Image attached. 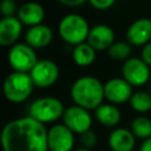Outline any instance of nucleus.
<instances>
[{
    "label": "nucleus",
    "mask_w": 151,
    "mask_h": 151,
    "mask_svg": "<svg viewBox=\"0 0 151 151\" xmlns=\"http://www.w3.org/2000/svg\"><path fill=\"white\" fill-rule=\"evenodd\" d=\"M45 124L31 116L8 122L1 132L4 151H48Z\"/></svg>",
    "instance_id": "f257e3e1"
},
{
    "label": "nucleus",
    "mask_w": 151,
    "mask_h": 151,
    "mask_svg": "<svg viewBox=\"0 0 151 151\" xmlns=\"http://www.w3.org/2000/svg\"><path fill=\"white\" fill-rule=\"evenodd\" d=\"M71 98L73 103L87 110H96L103 104L105 98L104 84L94 77L85 76L77 79L71 86Z\"/></svg>",
    "instance_id": "f03ea898"
},
{
    "label": "nucleus",
    "mask_w": 151,
    "mask_h": 151,
    "mask_svg": "<svg viewBox=\"0 0 151 151\" xmlns=\"http://www.w3.org/2000/svg\"><path fill=\"white\" fill-rule=\"evenodd\" d=\"M90 28L91 27L84 17L72 13L65 15L60 20L58 32L65 42L76 46L87 40Z\"/></svg>",
    "instance_id": "7ed1b4c3"
},
{
    "label": "nucleus",
    "mask_w": 151,
    "mask_h": 151,
    "mask_svg": "<svg viewBox=\"0 0 151 151\" xmlns=\"http://www.w3.org/2000/svg\"><path fill=\"white\" fill-rule=\"evenodd\" d=\"M34 84L29 73L13 71L9 73L4 83V94L11 103H22L32 93Z\"/></svg>",
    "instance_id": "20e7f679"
},
{
    "label": "nucleus",
    "mask_w": 151,
    "mask_h": 151,
    "mask_svg": "<svg viewBox=\"0 0 151 151\" xmlns=\"http://www.w3.org/2000/svg\"><path fill=\"white\" fill-rule=\"evenodd\" d=\"M65 107L61 100L54 97H42L33 103L28 107V116L39 120L42 124L52 123L63 118Z\"/></svg>",
    "instance_id": "39448f33"
},
{
    "label": "nucleus",
    "mask_w": 151,
    "mask_h": 151,
    "mask_svg": "<svg viewBox=\"0 0 151 151\" xmlns=\"http://www.w3.org/2000/svg\"><path fill=\"white\" fill-rule=\"evenodd\" d=\"M35 50L26 42H17L11 46L8 52V63L13 71L29 73L38 63Z\"/></svg>",
    "instance_id": "423d86ee"
},
{
    "label": "nucleus",
    "mask_w": 151,
    "mask_h": 151,
    "mask_svg": "<svg viewBox=\"0 0 151 151\" xmlns=\"http://www.w3.org/2000/svg\"><path fill=\"white\" fill-rule=\"evenodd\" d=\"M122 74L130 85L142 86L150 79V66L142 58L131 57L124 61Z\"/></svg>",
    "instance_id": "0eeeda50"
},
{
    "label": "nucleus",
    "mask_w": 151,
    "mask_h": 151,
    "mask_svg": "<svg viewBox=\"0 0 151 151\" xmlns=\"http://www.w3.org/2000/svg\"><path fill=\"white\" fill-rule=\"evenodd\" d=\"M29 76L34 86L40 88H46L55 84L59 78V67L58 65L50 59L39 60L35 66L31 70Z\"/></svg>",
    "instance_id": "6e6552de"
},
{
    "label": "nucleus",
    "mask_w": 151,
    "mask_h": 151,
    "mask_svg": "<svg viewBox=\"0 0 151 151\" xmlns=\"http://www.w3.org/2000/svg\"><path fill=\"white\" fill-rule=\"evenodd\" d=\"M63 122V124H65L73 133L81 134L87 130H91L92 116L87 109L74 104L73 106H70L65 110Z\"/></svg>",
    "instance_id": "1a4fd4ad"
},
{
    "label": "nucleus",
    "mask_w": 151,
    "mask_h": 151,
    "mask_svg": "<svg viewBox=\"0 0 151 151\" xmlns=\"http://www.w3.org/2000/svg\"><path fill=\"white\" fill-rule=\"evenodd\" d=\"M48 151H73L74 133L65 124H55L47 132Z\"/></svg>",
    "instance_id": "9d476101"
},
{
    "label": "nucleus",
    "mask_w": 151,
    "mask_h": 151,
    "mask_svg": "<svg viewBox=\"0 0 151 151\" xmlns=\"http://www.w3.org/2000/svg\"><path fill=\"white\" fill-rule=\"evenodd\" d=\"M104 94L111 104H123L130 101L132 97V85L124 78H112L104 84Z\"/></svg>",
    "instance_id": "9b49d317"
},
{
    "label": "nucleus",
    "mask_w": 151,
    "mask_h": 151,
    "mask_svg": "<svg viewBox=\"0 0 151 151\" xmlns=\"http://www.w3.org/2000/svg\"><path fill=\"white\" fill-rule=\"evenodd\" d=\"M126 41L132 46H144L151 41V19L140 18L133 21L126 31Z\"/></svg>",
    "instance_id": "f8f14e48"
},
{
    "label": "nucleus",
    "mask_w": 151,
    "mask_h": 151,
    "mask_svg": "<svg viewBox=\"0 0 151 151\" xmlns=\"http://www.w3.org/2000/svg\"><path fill=\"white\" fill-rule=\"evenodd\" d=\"M86 41L96 51L109 50L110 46L114 42V32L110 26L99 24L90 28Z\"/></svg>",
    "instance_id": "ddd939ff"
},
{
    "label": "nucleus",
    "mask_w": 151,
    "mask_h": 151,
    "mask_svg": "<svg viewBox=\"0 0 151 151\" xmlns=\"http://www.w3.org/2000/svg\"><path fill=\"white\" fill-rule=\"evenodd\" d=\"M22 22L18 17H4L0 21V44L13 46L21 35Z\"/></svg>",
    "instance_id": "4468645a"
},
{
    "label": "nucleus",
    "mask_w": 151,
    "mask_h": 151,
    "mask_svg": "<svg viewBox=\"0 0 151 151\" xmlns=\"http://www.w3.org/2000/svg\"><path fill=\"white\" fill-rule=\"evenodd\" d=\"M52 39H53V32L51 27L44 24H39L29 27L25 34V42L28 44L34 50H39L48 46Z\"/></svg>",
    "instance_id": "2eb2a0df"
},
{
    "label": "nucleus",
    "mask_w": 151,
    "mask_h": 151,
    "mask_svg": "<svg viewBox=\"0 0 151 151\" xmlns=\"http://www.w3.org/2000/svg\"><path fill=\"white\" fill-rule=\"evenodd\" d=\"M17 17L22 22V25L32 27L42 24V20L45 18V9L39 2L28 1L19 7Z\"/></svg>",
    "instance_id": "dca6fc26"
},
{
    "label": "nucleus",
    "mask_w": 151,
    "mask_h": 151,
    "mask_svg": "<svg viewBox=\"0 0 151 151\" xmlns=\"http://www.w3.org/2000/svg\"><path fill=\"white\" fill-rule=\"evenodd\" d=\"M136 145V136L127 129H114L109 136V146L112 151H132Z\"/></svg>",
    "instance_id": "f3484780"
},
{
    "label": "nucleus",
    "mask_w": 151,
    "mask_h": 151,
    "mask_svg": "<svg viewBox=\"0 0 151 151\" xmlns=\"http://www.w3.org/2000/svg\"><path fill=\"white\" fill-rule=\"evenodd\" d=\"M96 119L98 120L99 124L107 126V127H113L117 126L122 119V114L119 109L114 104H101L96 109Z\"/></svg>",
    "instance_id": "a211bd4d"
},
{
    "label": "nucleus",
    "mask_w": 151,
    "mask_h": 151,
    "mask_svg": "<svg viewBox=\"0 0 151 151\" xmlns=\"http://www.w3.org/2000/svg\"><path fill=\"white\" fill-rule=\"evenodd\" d=\"M96 50L87 42H81L79 45H76L72 51V59L73 61L81 67L90 66L96 60Z\"/></svg>",
    "instance_id": "6ab92c4d"
},
{
    "label": "nucleus",
    "mask_w": 151,
    "mask_h": 151,
    "mask_svg": "<svg viewBox=\"0 0 151 151\" xmlns=\"http://www.w3.org/2000/svg\"><path fill=\"white\" fill-rule=\"evenodd\" d=\"M132 52V45L129 41H114L110 48L107 50V53L111 59L113 60H127L131 58Z\"/></svg>",
    "instance_id": "aec40b11"
},
{
    "label": "nucleus",
    "mask_w": 151,
    "mask_h": 151,
    "mask_svg": "<svg viewBox=\"0 0 151 151\" xmlns=\"http://www.w3.org/2000/svg\"><path fill=\"white\" fill-rule=\"evenodd\" d=\"M132 133L142 139H146L151 137V119L144 116L136 117L131 123Z\"/></svg>",
    "instance_id": "412c9836"
},
{
    "label": "nucleus",
    "mask_w": 151,
    "mask_h": 151,
    "mask_svg": "<svg viewBox=\"0 0 151 151\" xmlns=\"http://www.w3.org/2000/svg\"><path fill=\"white\" fill-rule=\"evenodd\" d=\"M130 106L137 112H147L151 110V94L144 91H138L130 98Z\"/></svg>",
    "instance_id": "4be33fe9"
},
{
    "label": "nucleus",
    "mask_w": 151,
    "mask_h": 151,
    "mask_svg": "<svg viewBox=\"0 0 151 151\" xmlns=\"http://www.w3.org/2000/svg\"><path fill=\"white\" fill-rule=\"evenodd\" d=\"M18 6L14 0H2L0 5V11L4 17H15L18 14Z\"/></svg>",
    "instance_id": "5701e85b"
},
{
    "label": "nucleus",
    "mask_w": 151,
    "mask_h": 151,
    "mask_svg": "<svg viewBox=\"0 0 151 151\" xmlns=\"http://www.w3.org/2000/svg\"><path fill=\"white\" fill-rule=\"evenodd\" d=\"M80 140H81L83 147L92 149L97 144V134L92 130H87L86 132L80 134Z\"/></svg>",
    "instance_id": "b1692460"
},
{
    "label": "nucleus",
    "mask_w": 151,
    "mask_h": 151,
    "mask_svg": "<svg viewBox=\"0 0 151 151\" xmlns=\"http://www.w3.org/2000/svg\"><path fill=\"white\" fill-rule=\"evenodd\" d=\"M88 2L91 4L92 7H94L96 9H99V11H105V9H109L111 8L116 0H88Z\"/></svg>",
    "instance_id": "393cba45"
},
{
    "label": "nucleus",
    "mask_w": 151,
    "mask_h": 151,
    "mask_svg": "<svg viewBox=\"0 0 151 151\" xmlns=\"http://www.w3.org/2000/svg\"><path fill=\"white\" fill-rule=\"evenodd\" d=\"M149 66H151V41L143 46L142 48V57H140Z\"/></svg>",
    "instance_id": "a878e982"
},
{
    "label": "nucleus",
    "mask_w": 151,
    "mask_h": 151,
    "mask_svg": "<svg viewBox=\"0 0 151 151\" xmlns=\"http://www.w3.org/2000/svg\"><path fill=\"white\" fill-rule=\"evenodd\" d=\"M58 1L60 4H63L64 6H67V7H79L88 0H58Z\"/></svg>",
    "instance_id": "bb28decb"
},
{
    "label": "nucleus",
    "mask_w": 151,
    "mask_h": 151,
    "mask_svg": "<svg viewBox=\"0 0 151 151\" xmlns=\"http://www.w3.org/2000/svg\"><path fill=\"white\" fill-rule=\"evenodd\" d=\"M139 151H151V137L144 139V142L139 147Z\"/></svg>",
    "instance_id": "cd10ccee"
},
{
    "label": "nucleus",
    "mask_w": 151,
    "mask_h": 151,
    "mask_svg": "<svg viewBox=\"0 0 151 151\" xmlns=\"http://www.w3.org/2000/svg\"><path fill=\"white\" fill-rule=\"evenodd\" d=\"M73 151H91V149H86V147H79V149H74Z\"/></svg>",
    "instance_id": "c85d7f7f"
},
{
    "label": "nucleus",
    "mask_w": 151,
    "mask_h": 151,
    "mask_svg": "<svg viewBox=\"0 0 151 151\" xmlns=\"http://www.w3.org/2000/svg\"><path fill=\"white\" fill-rule=\"evenodd\" d=\"M149 93H150V94H151V87H150V92H149Z\"/></svg>",
    "instance_id": "c756f323"
}]
</instances>
